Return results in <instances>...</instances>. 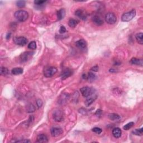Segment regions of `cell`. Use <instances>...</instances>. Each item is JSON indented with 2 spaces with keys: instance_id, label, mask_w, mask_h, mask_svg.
<instances>
[{
  "instance_id": "6da1fadb",
  "label": "cell",
  "mask_w": 143,
  "mask_h": 143,
  "mask_svg": "<svg viewBox=\"0 0 143 143\" xmlns=\"http://www.w3.org/2000/svg\"><path fill=\"white\" fill-rule=\"evenodd\" d=\"M15 17L19 21L24 22L28 19L29 14L26 11L18 10L15 13Z\"/></svg>"
},
{
  "instance_id": "7a4b0ae2",
  "label": "cell",
  "mask_w": 143,
  "mask_h": 143,
  "mask_svg": "<svg viewBox=\"0 0 143 143\" xmlns=\"http://www.w3.org/2000/svg\"><path fill=\"white\" fill-rule=\"evenodd\" d=\"M136 16V11L135 10L132 9V10L128 12L125 13L122 15L121 17V20L124 22H128L130 21L134 18Z\"/></svg>"
},
{
  "instance_id": "3957f363",
  "label": "cell",
  "mask_w": 143,
  "mask_h": 143,
  "mask_svg": "<svg viewBox=\"0 0 143 143\" xmlns=\"http://www.w3.org/2000/svg\"><path fill=\"white\" fill-rule=\"evenodd\" d=\"M53 118L55 122H60L64 119L63 113L60 110H55L53 112Z\"/></svg>"
},
{
  "instance_id": "277c9868",
  "label": "cell",
  "mask_w": 143,
  "mask_h": 143,
  "mask_svg": "<svg viewBox=\"0 0 143 143\" xmlns=\"http://www.w3.org/2000/svg\"><path fill=\"white\" fill-rule=\"evenodd\" d=\"M57 71V69L53 66L46 67L44 71V75L45 77L47 78L52 77L56 73Z\"/></svg>"
},
{
  "instance_id": "5b68a950",
  "label": "cell",
  "mask_w": 143,
  "mask_h": 143,
  "mask_svg": "<svg viewBox=\"0 0 143 143\" xmlns=\"http://www.w3.org/2000/svg\"><path fill=\"white\" fill-rule=\"evenodd\" d=\"M105 20L110 25L115 24L117 21V17L113 13H107L105 16Z\"/></svg>"
},
{
  "instance_id": "8992f818",
  "label": "cell",
  "mask_w": 143,
  "mask_h": 143,
  "mask_svg": "<svg viewBox=\"0 0 143 143\" xmlns=\"http://www.w3.org/2000/svg\"><path fill=\"white\" fill-rule=\"evenodd\" d=\"M34 52H25L21 54L20 56V60L21 62H26L32 58Z\"/></svg>"
},
{
  "instance_id": "52a82bcc",
  "label": "cell",
  "mask_w": 143,
  "mask_h": 143,
  "mask_svg": "<svg viewBox=\"0 0 143 143\" xmlns=\"http://www.w3.org/2000/svg\"><path fill=\"white\" fill-rule=\"evenodd\" d=\"M80 91H81V92L82 96L86 98L89 97V96L92 95L94 93V90L92 88L89 87H82V88L80 89Z\"/></svg>"
},
{
  "instance_id": "ba28073f",
  "label": "cell",
  "mask_w": 143,
  "mask_h": 143,
  "mask_svg": "<svg viewBox=\"0 0 143 143\" xmlns=\"http://www.w3.org/2000/svg\"><path fill=\"white\" fill-rule=\"evenodd\" d=\"M70 99V95L67 93H63L58 98V102L59 105H63L68 101Z\"/></svg>"
},
{
  "instance_id": "9c48e42d",
  "label": "cell",
  "mask_w": 143,
  "mask_h": 143,
  "mask_svg": "<svg viewBox=\"0 0 143 143\" xmlns=\"http://www.w3.org/2000/svg\"><path fill=\"white\" fill-rule=\"evenodd\" d=\"M13 41L16 44L19 46H24L27 43V39L23 36L15 38Z\"/></svg>"
},
{
  "instance_id": "30bf717a",
  "label": "cell",
  "mask_w": 143,
  "mask_h": 143,
  "mask_svg": "<svg viewBox=\"0 0 143 143\" xmlns=\"http://www.w3.org/2000/svg\"><path fill=\"white\" fill-rule=\"evenodd\" d=\"M50 132L52 136L57 137L61 135L63 132V131L62 128H58V127H54L51 129Z\"/></svg>"
},
{
  "instance_id": "8fae6325",
  "label": "cell",
  "mask_w": 143,
  "mask_h": 143,
  "mask_svg": "<svg viewBox=\"0 0 143 143\" xmlns=\"http://www.w3.org/2000/svg\"><path fill=\"white\" fill-rule=\"evenodd\" d=\"M97 99V95L96 94H94V93L89 96V97H87V99L85 101V105L87 106H91L94 101L96 100V99Z\"/></svg>"
},
{
  "instance_id": "7c38bea8",
  "label": "cell",
  "mask_w": 143,
  "mask_h": 143,
  "mask_svg": "<svg viewBox=\"0 0 143 143\" xmlns=\"http://www.w3.org/2000/svg\"><path fill=\"white\" fill-rule=\"evenodd\" d=\"M75 15L82 20H86L87 18V13L82 9H78L75 12Z\"/></svg>"
},
{
  "instance_id": "4fadbf2b",
  "label": "cell",
  "mask_w": 143,
  "mask_h": 143,
  "mask_svg": "<svg viewBox=\"0 0 143 143\" xmlns=\"http://www.w3.org/2000/svg\"><path fill=\"white\" fill-rule=\"evenodd\" d=\"M72 74V71L69 69H66L64 70L63 71L60 75V77H61L62 80H65L66 78L69 77Z\"/></svg>"
},
{
  "instance_id": "5bb4252c",
  "label": "cell",
  "mask_w": 143,
  "mask_h": 143,
  "mask_svg": "<svg viewBox=\"0 0 143 143\" xmlns=\"http://www.w3.org/2000/svg\"><path fill=\"white\" fill-rule=\"evenodd\" d=\"M93 22L97 26H101L103 24V20L98 15H95L92 17Z\"/></svg>"
},
{
  "instance_id": "9a60e30c",
  "label": "cell",
  "mask_w": 143,
  "mask_h": 143,
  "mask_svg": "<svg viewBox=\"0 0 143 143\" xmlns=\"http://www.w3.org/2000/svg\"><path fill=\"white\" fill-rule=\"evenodd\" d=\"M76 45L78 48L83 49H85L86 46H87V43L83 39H81V40H79L77 42H76Z\"/></svg>"
},
{
  "instance_id": "2e32d148",
  "label": "cell",
  "mask_w": 143,
  "mask_h": 143,
  "mask_svg": "<svg viewBox=\"0 0 143 143\" xmlns=\"http://www.w3.org/2000/svg\"><path fill=\"white\" fill-rule=\"evenodd\" d=\"M130 63L131 64H135V65L143 66V59H142L132 58V59L130 60Z\"/></svg>"
},
{
  "instance_id": "e0dca14e",
  "label": "cell",
  "mask_w": 143,
  "mask_h": 143,
  "mask_svg": "<svg viewBox=\"0 0 143 143\" xmlns=\"http://www.w3.org/2000/svg\"><path fill=\"white\" fill-rule=\"evenodd\" d=\"M37 142L40 143H45L48 142V139L47 136L44 134H40L37 137Z\"/></svg>"
},
{
  "instance_id": "ac0fdd59",
  "label": "cell",
  "mask_w": 143,
  "mask_h": 143,
  "mask_svg": "<svg viewBox=\"0 0 143 143\" xmlns=\"http://www.w3.org/2000/svg\"><path fill=\"white\" fill-rule=\"evenodd\" d=\"M122 134L121 129L119 128H114L112 130V135L115 138H120Z\"/></svg>"
},
{
  "instance_id": "d6986e66",
  "label": "cell",
  "mask_w": 143,
  "mask_h": 143,
  "mask_svg": "<svg viewBox=\"0 0 143 143\" xmlns=\"http://www.w3.org/2000/svg\"><path fill=\"white\" fill-rule=\"evenodd\" d=\"M66 15V11L64 9H61L58 11L57 16L59 20H61L64 18Z\"/></svg>"
},
{
  "instance_id": "ffe728a7",
  "label": "cell",
  "mask_w": 143,
  "mask_h": 143,
  "mask_svg": "<svg viewBox=\"0 0 143 143\" xmlns=\"http://www.w3.org/2000/svg\"><path fill=\"white\" fill-rule=\"evenodd\" d=\"M108 117L111 120L115 121L119 120L121 119V117L118 114H116V113H110L108 115Z\"/></svg>"
},
{
  "instance_id": "44dd1931",
  "label": "cell",
  "mask_w": 143,
  "mask_h": 143,
  "mask_svg": "<svg viewBox=\"0 0 143 143\" xmlns=\"http://www.w3.org/2000/svg\"><path fill=\"white\" fill-rule=\"evenodd\" d=\"M79 23V21L74 19H70L68 21V25L70 27H75Z\"/></svg>"
},
{
  "instance_id": "7402d4cb",
  "label": "cell",
  "mask_w": 143,
  "mask_h": 143,
  "mask_svg": "<svg viewBox=\"0 0 143 143\" xmlns=\"http://www.w3.org/2000/svg\"><path fill=\"white\" fill-rule=\"evenodd\" d=\"M12 73L14 75H19V74H21L23 73V69L22 68H13L12 70Z\"/></svg>"
},
{
  "instance_id": "603a6c76",
  "label": "cell",
  "mask_w": 143,
  "mask_h": 143,
  "mask_svg": "<svg viewBox=\"0 0 143 143\" xmlns=\"http://www.w3.org/2000/svg\"><path fill=\"white\" fill-rule=\"evenodd\" d=\"M87 76V79L90 82L94 81L96 79V76L92 72H89Z\"/></svg>"
},
{
  "instance_id": "cb8c5ba5",
  "label": "cell",
  "mask_w": 143,
  "mask_h": 143,
  "mask_svg": "<svg viewBox=\"0 0 143 143\" xmlns=\"http://www.w3.org/2000/svg\"><path fill=\"white\" fill-rule=\"evenodd\" d=\"M36 110V108H35V106L32 104V103H29V104L26 107V111L28 113H32L35 112Z\"/></svg>"
},
{
  "instance_id": "d4e9b609",
  "label": "cell",
  "mask_w": 143,
  "mask_h": 143,
  "mask_svg": "<svg viewBox=\"0 0 143 143\" xmlns=\"http://www.w3.org/2000/svg\"><path fill=\"white\" fill-rule=\"evenodd\" d=\"M136 39L139 44L140 45L143 44V34L142 33H139L136 35Z\"/></svg>"
},
{
  "instance_id": "484cf974",
  "label": "cell",
  "mask_w": 143,
  "mask_h": 143,
  "mask_svg": "<svg viewBox=\"0 0 143 143\" xmlns=\"http://www.w3.org/2000/svg\"><path fill=\"white\" fill-rule=\"evenodd\" d=\"M132 132L133 134L135 135H138V136L142 135V134L143 133V129L141 128L139 129H135V130H134Z\"/></svg>"
},
{
  "instance_id": "4316f807",
  "label": "cell",
  "mask_w": 143,
  "mask_h": 143,
  "mask_svg": "<svg viewBox=\"0 0 143 143\" xmlns=\"http://www.w3.org/2000/svg\"><path fill=\"white\" fill-rule=\"evenodd\" d=\"M28 48L30 49L35 50L36 48V43L35 41H33V42H30L28 45Z\"/></svg>"
},
{
  "instance_id": "83f0119b",
  "label": "cell",
  "mask_w": 143,
  "mask_h": 143,
  "mask_svg": "<svg viewBox=\"0 0 143 143\" xmlns=\"http://www.w3.org/2000/svg\"><path fill=\"white\" fill-rule=\"evenodd\" d=\"M26 5V2L24 1H18L16 2V6L19 8L24 7Z\"/></svg>"
},
{
  "instance_id": "f1b7e54d",
  "label": "cell",
  "mask_w": 143,
  "mask_h": 143,
  "mask_svg": "<svg viewBox=\"0 0 143 143\" xmlns=\"http://www.w3.org/2000/svg\"><path fill=\"white\" fill-rule=\"evenodd\" d=\"M134 125V122H130L127 124L126 125H125V126L123 127V129H124L125 130H128L129 129H131L132 127Z\"/></svg>"
},
{
  "instance_id": "f546056e",
  "label": "cell",
  "mask_w": 143,
  "mask_h": 143,
  "mask_svg": "<svg viewBox=\"0 0 143 143\" xmlns=\"http://www.w3.org/2000/svg\"><path fill=\"white\" fill-rule=\"evenodd\" d=\"M8 72H9V70L7 69L5 67H3L2 66L1 68V75L3 76H6V74H7Z\"/></svg>"
},
{
  "instance_id": "4dcf8cb0",
  "label": "cell",
  "mask_w": 143,
  "mask_h": 143,
  "mask_svg": "<svg viewBox=\"0 0 143 143\" xmlns=\"http://www.w3.org/2000/svg\"><path fill=\"white\" fill-rule=\"evenodd\" d=\"M92 131L95 133H96V134H100L102 133V130L101 128H94L93 129H92Z\"/></svg>"
},
{
  "instance_id": "1f68e13d",
  "label": "cell",
  "mask_w": 143,
  "mask_h": 143,
  "mask_svg": "<svg viewBox=\"0 0 143 143\" xmlns=\"http://www.w3.org/2000/svg\"><path fill=\"white\" fill-rule=\"evenodd\" d=\"M46 1H40V0H36V1H34V3L35 5H38V6H40L44 4V3H45Z\"/></svg>"
},
{
  "instance_id": "d6a6232c",
  "label": "cell",
  "mask_w": 143,
  "mask_h": 143,
  "mask_svg": "<svg viewBox=\"0 0 143 143\" xmlns=\"http://www.w3.org/2000/svg\"><path fill=\"white\" fill-rule=\"evenodd\" d=\"M66 29L65 28V27L63 26H62L60 27V28L59 29V33L60 34H64V33H66Z\"/></svg>"
},
{
  "instance_id": "836d02e7",
  "label": "cell",
  "mask_w": 143,
  "mask_h": 143,
  "mask_svg": "<svg viewBox=\"0 0 143 143\" xmlns=\"http://www.w3.org/2000/svg\"><path fill=\"white\" fill-rule=\"evenodd\" d=\"M36 104H37V106H38V107H41L42 106L43 102L40 99H38V100L36 101Z\"/></svg>"
},
{
  "instance_id": "e575fe53",
  "label": "cell",
  "mask_w": 143,
  "mask_h": 143,
  "mask_svg": "<svg viewBox=\"0 0 143 143\" xmlns=\"http://www.w3.org/2000/svg\"><path fill=\"white\" fill-rule=\"evenodd\" d=\"M102 114V110L100 109H99L97 110L96 111V113H95V115H96L97 117H99Z\"/></svg>"
},
{
  "instance_id": "d590c367",
  "label": "cell",
  "mask_w": 143,
  "mask_h": 143,
  "mask_svg": "<svg viewBox=\"0 0 143 143\" xmlns=\"http://www.w3.org/2000/svg\"><path fill=\"white\" fill-rule=\"evenodd\" d=\"M16 142V143H30V142L28 140H18Z\"/></svg>"
},
{
  "instance_id": "8d00e7d4",
  "label": "cell",
  "mask_w": 143,
  "mask_h": 143,
  "mask_svg": "<svg viewBox=\"0 0 143 143\" xmlns=\"http://www.w3.org/2000/svg\"><path fill=\"white\" fill-rule=\"evenodd\" d=\"M91 70H92V71H93V72H97V70H98L97 66H93V67L91 69Z\"/></svg>"
}]
</instances>
